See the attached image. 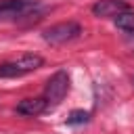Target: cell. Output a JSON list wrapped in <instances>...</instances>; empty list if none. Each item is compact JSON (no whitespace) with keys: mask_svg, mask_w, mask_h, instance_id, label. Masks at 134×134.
Returning <instances> with one entry per match:
<instances>
[{"mask_svg":"<svg viewBox=\"0 0 134 134\" xmlns=\"http://www.w3.org/2000/svg\"><path fill=\"white\" fill-rule=\"evenodd\" d=\"M69 92V75L67 71L59 69L48 82H46V88H44V98L48 100V105H59L65 94Z\"/></svg>","mask_w":134,"mask_h":134,"instance_id":"3","label":"cell"},{"mask_svg":"<svg viewBox=\"0 0 134 134\" xmlns=\"http://www.w3.org/2000/svg\"><path fill=\"white\" fill-rule=\"evenodd\" d=\"M124 10H128V4L124 0H98L92 4V13L96 17H115Z\"/></svg>","mask_w":134,"mask_h":134,"instance_id":"5","label":"cell"},{"mask_svg":"<svg viewBox=\"0 0 134 134\" xmlns=\"http://www.w3.org/2000/svg\"><path fill=\"white\" fill-rule=\"evenodd\" d=\"M132 82H134V77H132Z\"/></svg>","mask_w":134,"mask_h":134,"instance_id":"8","label":"cell"},{"mask_svg":"<svg viewBox=\"0 0 134 134\" xmlns=\"http://www.w3.org/2000/svg\"><path fill=\"white\" fill-rule=\"evenodd\" d=\"M115 27L126 31V34H134V13L132 10H124V13L115 15Z\"/></svg>","mask_w":134,"mask_h":134,"instance_id":"6","label":"cell"},{"mask_svg":"<svg viewBox=\"0 0 134 134\" xmlns=\"http://www.w3.org/2000/svg\"><path fill=\"white\" fill-rule=\"evenodd\" d=\"M40 0H0V19H19L40 10Z\"/></svg>","mask_w":134,"mask_h":134,"instance_id":"2","label":"cell"},{"mask_svg":"<svg viewBox=\"0 0 134 134\" xmlns=\"http://www.w3.org/2000/svg\"><path fill=\"white\" fill-rule=\"evenodd\" d=\"M90 121V113L84 109H73L67 117V126H84Z\"/></svg>","mask_w":134,"mask_h":134,"instance_id":"7","label":"cell"},{"mask_svg":"<svg viewBox=\"0 0 134 134\" xmlns=\"http://www.w3.org/2000/svg\"><path fill=\"white\" fill-rule=\"evenodd\" d=\"M82 34V27L73 21H65V23H57V25H50L48 29L42 31V38L48 42V44H65V42H71L75 38H80Z\"/></svg>","mask_w":134,"mask_h":134,"instance_id":"1","label":"cell"},{"mask_svg":"<svg viewBox=\"0 0 134 134\" xmlns=\"http://www.w3.org/2000/svg\"><path fill=\"white\" fill-rule=\"evenodd\" d=\"M48 109V100L44 96H34V98H23L17 103L15 111L19 115H25V117H36L40 113H44Z\"/></svg>","mask_w":134,"mask_h":134,"instance_id":"4","label":"cell"}]
</instances>
